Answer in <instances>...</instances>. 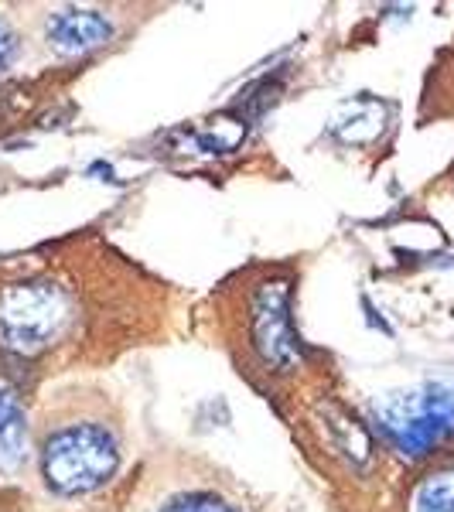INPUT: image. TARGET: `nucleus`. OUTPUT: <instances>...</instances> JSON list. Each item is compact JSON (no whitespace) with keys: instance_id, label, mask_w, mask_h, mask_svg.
I'll return each instance as SVG.
<instances>
[{"instance_id":"obj_1","label":"nucleus","mask_w":454,"mask_h":512,"mask_svg":"<svg viewBox=\"0 0 454 512\" xmlns=\"http://www.w3.org/2000/svg\"><path fill=\"white\" fill-rule=\"evenodd\" d=\"M79 260L0 267V373L24 379L76 359L96 332V297Z\"/></svg>"},{"instance_id":"obj_2","label":"nucleus","mask_w":454,"mask_h":512,"mask_svg":"<svg viewBox=\"0 0 454 512\" xmlns=\"http://www.w3.org/2000/svg\"><path fill=\"white\" fill-rule=\"evenodd\" d=\"M123 441L103 403L59 400L38 424L41 478L59 495H89L103 489L120 468Z\"/></svg>"},{"instance_id":"obj_3","label":"nucleus","mask_w":454,"mask_h":512,"mask_svg":"<svg viewBox=\"0 0 454 512\" xmlns=\"http://www.w3.org/2000/svg\"><path fill=\"white\" fill-rule=\"evenodd\" d=\"M376 424L386 441L407 458H424L454 437V390L420 386L376 403Z\"/></svg>"},{"instance_id":"obj_4","label":"nucleus","mask_w":454,"mask_h":512,"mask_svg":"<svg viewBox=\"0 0 454 512\" xmlns=\"http://www.w3.org/2000/svg\"><path fill=\"white\" fill-rule=\"evenodd\" d=\"M291 291L284 280H263L246 304V335L253 355L267 366V373H284L297 362V335L291 328Z\"/></svg>"},{"instance_id":"obj_5","label":"nucleus","mask_w":454,"mask_h":512,"mask_svg":"<svg viewBox=\"0 0 454 512\" xmlns=\"http://www.w3.org/2000/svg\"><path fill=\"white\" fill-rule=\"evenodd\" d=\"M113 38V24L106 14L86 11V7H65L45 18V41L59 55H82L106 45Z\"/></svg>"},{"instance_id":"obj_6","label":"nucleus","mask_w":454,"mask_h":512,"mask_svg":"<svg viewBox=\"0 0 454 512\" xmlns=\"http://www.w3.org/2000/svg\"><path fill=\"white\" fill-rule=\"evenodd\" d=\"M28 458V414L18 390H0V472L14 475Z\"/></svg>"},{"instance_id":"obj_7","label":"nucleus","mask_w":454,"mask_h":512,"mask_svg":"<svg viewBox=\"0 0 454 512\" xmlns=\"http://www.w3.org/2000/svg\"><path fill=\"white\" fill-rule=\"evenodd\" d=\"M414 512H454V468H441L417 485Z\"/></svg>"},{"instance_id":"obj_8","label":"nucleus","mask_w":454,"mask_h":512,"mask_svg":"<svg viewBox=\"0 0 454 512\" xmlns=\"http://www.w3.org/2000/svg\"><path fill=\"white\" fill-rule=\"evenodd\" d=\"M154 512H243L236 509L229 499H222L219 492L209 489H192V492H178L171 499H164Z\"/></svg>"},{"instance_id":"obj_9","label":"nucleus","mask_w":454,"mask_h":512,"mask_svg":"<svg viewBox=\"0 0 454 512\" xmlns=\"http://www.w3.org/2000/svg\"><path fill=\"white\" fill-rule=\"evenodd\" d=\"M21 48H24L21 45V35L4 18H0V76H4V72H11L14 65H18Z\"/></svg>"}]
</instances>
